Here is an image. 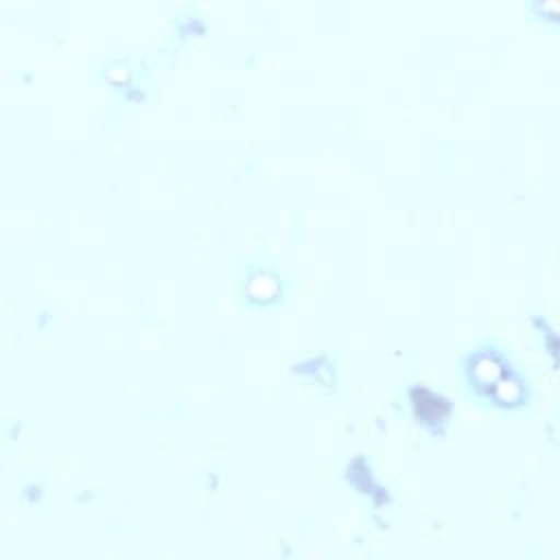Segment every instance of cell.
Masks as SVG:
<instances>
[{
	"mask_svg": "<svg viewBox=\"0 0 560 560\" xmlns=\"http://www.w3.org/2000/svg\"><path fill=\"white\" fill-rule=\"evenodd\" d=\"M470 381L490 400L503 407L521 405L525 400V385L510 363L499 352H479L470 359Z\"/></svg>",
	"mask_w": 560,
	"mask_h": 560,
	"instance_id": "6da1fadb",
	"label": "cell"
}]
</instances>
